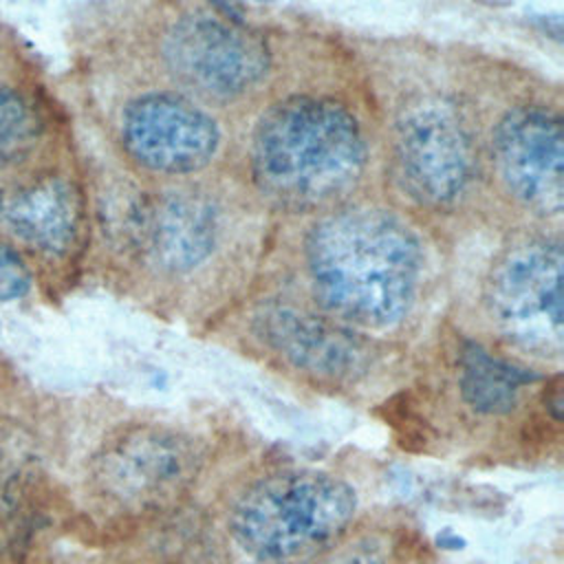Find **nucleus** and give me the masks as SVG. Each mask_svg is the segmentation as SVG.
<instances>
[{
	"label": "nucleus",
	"instance_id": "18",
	"mask_svg": "<svg viewBox=\"0 0 564 564\" xmlns=\"http://www.w3.org/2000/svg\"><path fill=\"white\" fill-rule=\"evenodd\" d=\"M229 22L242 26V11H240V0H209Z\"/></svg>",
	"mask_w": 564,
	"mask_h": 564
},
{
	"label": "nucleus",
	"instance_id": "8",
	"mask_svg": "<svg viewBox=\"0 0 564 564\" xmlns=\"http://www.w3.org/2000/svg\"><path fill=\"white\" fill-rule=\"evenodd\" d=\"M121 143L145 172L185 176L212 163L220 130L192 99L178 93H145L121 112Z\"/></svg>",
	"mask_w": 564,
	"mask_h": 564
},
{
	"label": "nucleus",
	"instance_id": "4",
	"mask_svg": "<svg viewBox=\"0 0 564 564\" xmlns=\"http://www.w3.org/2000/svg\"><path fill=\"white\" fill-rule=\"evenodd\" d=\"M564 253L553 238H531L494 264L485 304L496 328L516 348L560 359L564 350Z\"/></svg>",
	"mask_w": 564,
	"mask_h": 564
},
{
	"label": "nucleus",
	"instance_id": "14",
	"mask_svg": "<svg viewBox=\"0 0 564 564\" xmlns=\"http://www.w3.org/2000/svg\"><path fill=\"white\" fill-rule=\"evenodd\" d=\"M40 137V119L26 99L0 84V170L26 159Z\"/></svg>",
	"mask_w": 564,
	"mask_h": 564
},
{
	"label": "nucleus",
	"instance_id": "16",
	"mask_svg": "<svg viewBox=\"0 0 564 564\" xmlns=\"http://www.w3.org/2000/svg\"><path fill=\"white\" fill-rule=\"evenodd\" d=\"M31 278L22 258L0 242V300H15L29 291Z\"/></svg>",
	"mask_w": 564,
	"mask_h": 564
},
{
	"label": "nucleus",
	"instance_id": "12",
	"mask_svg": "<svg viewBox=\"0 0 564 564\" xmlns=\"http://www.w3.org/2000/svg\"><path fill=\"white\" fill-rule=\"evenodd\" d=\"M79 218V196L59 176L0 194V227L42 253L68 251L77 238Z\"/></svg>",
	"mask_w": 564,
	"mask_h": 564
},
{
	"label": "nucleus",
	"instance_id": "21",
	"mask_svg": "<svg viewBox=\"0 0 564 564\" xmlns=\"http://www.w3.org/2000/svg\"><path fill=\"white\" fill-rule=\"evenodd\" d=\"M253 2H273V0H253Z\"/></svg>",
	"mask_w": 564,
	"mask_h": 564
},
{
	"label": "nucleus",
	"instance_id": "10",
	"mask_svg": "<svg viewBox=\"0 0 564 564\" xmlns=\"http://www.w3.org/2000/svg\"><path fill=\"white\" fill-rule=\"evenodd\" d=\"M253 330L286 364L319 379H355L368 368V348L352 330L291 304H264Z\"/></svg>",
	"mask_w": 564,
	"mask_h": 564
},
{
	"label": "nucleus",
	"instance_id": "9",
	"mask_svg": "<svg viewBox=\"0 0 564 564\" xmlns=\"http://www.w3.org/2000/svg\"><path fill=\"white\" fill-rule=\"evenodd\" d=\"M491 159L502 187L535 216L564 207V126L542 106H518L496 126Z\"/></svg>",
	"mask_w": 564,
	"mask_h": 564
},
{
	"label": "nucleus",
	"instance_id": "3",
	"mask_svg": "<svg viewBox=\"0 0 564 564\" xmlns=\"http://www.w3.org/2000/svg\"><path fill=\"white\" fill-rule=\"evenodd\" d=\"M355 511V489L341 478L324 471H282L238 498L229 533L251 560L284 564L333 544Z\"/></svg>",
	"mask_w": 564,
	"mask_h": 564
},
{
	"label": "nucleus",
	"instance_id": "1",
	"mask_svg": "<svg viewBox=\"0 0 564 564\" xmlns=\"http://www.w3.org/2000/svg\"><path fill=\"white\" fill-rule=\"evenodd\" d=\"M304 256L317 302L341 324L392 328L414 304L421 242L390 209L348 207L319 218Z\"/></svg>",
	"mask_w": 564,
	"mask_h": 564
},
{
	"label": "nucleus",
	"instance_id": "20",
	"mask_svg": "<svg viewBox=\"0 0 564 564\" xmlns=\"http://www.w3.org/2000/svg\"><path fill=\"white\" fill-rule=\"evenodd\" d=\"M438 544L443 546V549H463V544H465V540L460 538V535H456V533H452V531H443V533H438Z\"/></svg>",
	"mask_w": 564,
	"mask_h": 564
},
{
	"label": "nucleus",
	"instance_id": "11",
	"mask_svg": "<svg viewBox=\"0 0 564 564\" xmlns=\"http://www.w3.org/2000/svg\"><path fill=\"white\" fill-rule=\"evenodd\" d=\"M218 214L200 194L172 192L148 203L141 247L167 273H185L205 262L216 245Z\"/></svg>",
	"mask_w": 564,
	"mask_h": 564
},
{
	"label": "nucleus",
	"instance_id": "6",
	"mask_svg": "<svg viewBox=\"0 0 564 564\" xmlns=\"http://www.w3.org/2000/svg\"><path fill=\"white\" fill-rule=\"evenodd\" d=\"M200 456L185 434L134 425L108 441L93 460V494L115 511H152L176 500L196 478Z\"/></svg>",
	"mask_w": 564,
	"mask_h": 564
},
{
	"label": "nucleus",
	"instance_id": "13",
	"mask_svg": "<svg viewBox=\"0 0 564 564\" xmlns=\"http://www.w3.org/2000/svg\"><path fill=\"white\" fill-rule=\"evenodd\" d=\"M538 372L516 366L485 350L476 341H465L458 352V390L465 403L480 414H507L518 405L522 386L535 383Z\"/></svg>",
	"mask_w": 564,
	"mask_h": 564
},
{
	"label": "nucleus",
	"instance_id": "7",
	"mask_svg": "<svg viewBox=\"0 0 564 564\" xmlns=\"http://www.w3.org/2000/svg\"><path fill=\"white\" fill-rule=\"evenodd\" d=\"M161 51L181 86L218 101L247 95L269 70L264 42L212 13H185L174 20Z\"/></svg>",
	"mask_w": 564,
	"mask_h": 564
},
{
	"label": "nucleus",
	"instance_id": "17",
	"mask_svg": "<svg viewBox=\"0 0 564 564\" xmlns=\"http://www.w3.org/2000/svg\"><path fill=\"white\" fill-rule=\"evenodd\" d=\"M337 564H381V560L372 549L359 546V549L346 553Z\"/></svg>",
	"mask_w": 564,
	"mask_h": 564
},
{
	"label": "nucleus",
	"instance_id": "19",
	"mask_svg": "<svg viewBox=\"0 0 564 564\" xmlns=\"http://www.w3.org/2000/svg\"><path fill=\"white\" fill-rule=\"evenodd\" d=\"M549 392H551V394H546V408H549L551 414L560 421V419H562V388H560V383L551 386Z\"/></svg>",
	"mask_w": 564,
	"mask_h": 564
},
{
	"label": "nucleus",
	"instance_id": "15",
	"mask_svg": "<svg viewBox=\"0 0 564 564\" xmlns=\"http://www.w3.org/2000/svg\"><path fill=\"white\" fill-rule=\"evenodd\" d=\"M20 487L15 478H0V549L13 551L24 533L26 516L24 507L18 500Z\"/></svg>",
	"mask_w": 564,
	"mask_h": 564
},
{
	"label": "nucleus",
	"instance_id": "2",
	"mask_svg": "<svg viewBox=\"0 0 564 564\" xmlns=\"http://www.w3.org/2000/svg\"><path fill=\"white\" fill-rule=\"evenodd\" d=\"M368 145L355 115L322 97L273 104L251 141V174L260 192L286 209L324 207L364 176Z\"/></svg>",
	"mask_w": 564,
	"mask_h": 564
},
{
	"label": "nucleus",
	"instance_id": "5",
	"mask_svg": "<svg viewBox=\"0 0 564 564\" xmlns=\"http://www.w3.org/2000/svg\"><path fill=\"white\" fill-rule=\"evenodd\" d=\"M394 163L403 192L430 209L458 205L478 174L474 137L460 112L441 97H419L401 110Z\"/></svg>",
	"mask_w": 564,
	"mask_h": 564
}]
</instances>
